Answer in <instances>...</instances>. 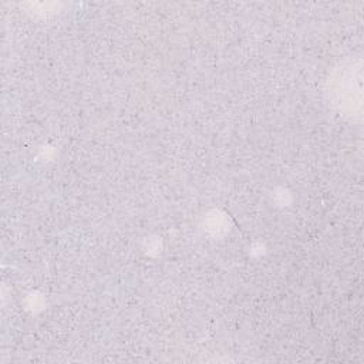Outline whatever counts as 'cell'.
Here are the masks:
<instances>
[{
	"instance_id": "1",
	"label": "cell",
	"mask_w": 364,
	"mask_h": 364,
	"mask_svg": "<svg viewBox=\"0 0 364 364\" xmlns=\"http://www.w3.org/2000/svg\"><path fill=\"white\" fill-rule=\"evenodd\" d=\"M330 104L344 117L360 119L363 115V65L361 58L340 63L327 80Z\"/></svg>"
}]
</instances>
